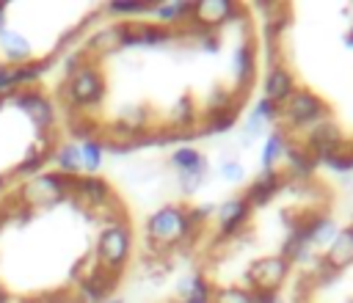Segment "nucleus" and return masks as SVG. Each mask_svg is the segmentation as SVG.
<instances>
[{
	"mask_svg": "<svg viewBox=\"0 0 353 303\" xmlns=\"http://www.w3.org/2000/svg\"><path fill=\"white\" fill-rule=\"evenodd\" d=\"M193 223L196 220L188 209H182L176 204H165L146 218V237L157 248H171L190 234Z\"/></svg>",
	"mask_w": 353,
	"mask_h": 303,
	"instance_id": "f257e3e1",
	"label": "nucleus"
},
{
	"mask_svg": "<svg viewBox=\"0 0 353 303\" xmlns=\"http://www.w3.org/2000/svg\"><path fill=\"white\" fill-rule=\"evenodd\" d=\"M130 251H132V234H130V226L121 220H113L110 226H105L94 245L97 262L108 273H119L127 264Z\"/></svg>",
	"mask_w": 353,
	"mask_h": 303,
	"instance_id": "f03ea898",
	"label": "nucleus"
},
{
	"mask_svg": "<svg viewBox=\"0 0 353 303\" xmlns=\"http://www.w3.org/2000/svg\"><path fill=\"white\" fill-rule=\"evenodd\" d=\"M69 193H72V179L58 171H50V174H36L25 179V185L19 187V201L30 207H50L66 198Z\"/></svg>",
	"mask_w": 353,
	"mask_h": 303,
	"instance_id": "7ed1b4c3",
	"label": "nucleus"
},
{
	"mask_svg": "<svg viewBox=\"0 0 353 303\" xmlns=\"http://www.w3.org/2000/svg\"><path fill=\"white\" fill-rule=\"evenodd\" d=\"M279 116H281L290 127H314V124L325 121V105H323V99H320L317 94L295 88V91L279 105Z\"/></svg>",
	"mask_w": 353,
	"mask_h": 303,
	"instance_id": "20e7f679",
	"label": "nucleus"
},
{
	"mask_svg": "<svg viewBox=\"0 0 353 303\" xmlns=\"http://www.w3.org/2000/svg\"><path fill=\"white\" fill-rule=\"evenodd\" d=\"M290 267H292V264H290L281 253L256 259V262L248 267V289H251V292H273V295H279L281 284H284L287 275H290Z\"/></svg>",
	"mask_w": 353,
	"mask_h": 303,
	"instance_id": "39448f33",
	"label": "nucleus"
},
{
	"mask_svg": "<svg viewBox=\"0 0 353 303\" xmlns=\"http://www.w3.org/2000/svg\"><path fill=\"white\" fill-rule=\"evenodd\" d=\"M66 96H69V102L74 107H91V105L102 102V96H105V80L88 63L80 66V69H72L69 83H66Z\"/></svg>",
	"mask_w": 353,
	"mask_h": 303,
	"instance_id": "423d86ee",
	"label": "nucleus"
},
{
	"mask_svg": "<svg viewBox=\"0 0 353 303\" xmlns=\"http://www.w3.org/2000/svg\"><path fill=\"white\" fill-rule=\"evenodd\" d=\"M119 30H121V50L124 47H160L174 39L171 28H165V25L119 22Z\"/></svg>",
	"mask_w": 353,
	"mask_h": 303,
	"instance_id": "0eeeda50",
	"label": "nucleus"
},
{
	"mask_svg": "<svg viewBox=\"0 0 353 303\" xmlns=\"http://www.w3.org/2000/svg\"><path fill=\"white\" fill-rule=\"evenodd\" d=\"M306 152L314 160H328L331 154L342 152V132H339V127L331 124L328 118L314 124L309 129V138H306Z\"/></svg>",
	"mask_w": 353,
	"mask_h": 303,
	"instance_id": "6e6552de",
	"label": "nucleus"
},
{
	"mask_svg": "<svg viewBox=\"0 0 353 303\" xmlns=\"http://www.w3.org/2000/svg\"><path fill=\"white\" fill-rule=\"evenodd\" d=\"M11 102H14V105H17L22 113H28L39 129H44V127H50V124L55 121V110H52V102H50V99H47L41 91H33V88H22L19 94H14V96H11Z\"/></svg>",
	"mask_w": 353,
	"mask_h": 303,
	"instance_id": "1a4fd4ad",
	"label": "nucleus"
},
{
	"mask_svg": "<svg viewBox=\"0 0 353 303\" xmlns=\"http://www.w3.org/2000/svg\"><path fill=\"white\" fill-rule=\"evenodd\" d=\"M353 264V226H345L336 231L331 245L323 253V267L328 273H342L345 267Z\"/></svg>",
	"mask_w": 353,
	"mask_h": 303,
	"instance_id": "9d476101",
	"label": "nucleus"
},
{
	"mask_svg": "<svg viewBox=\"0 0 353 303\" xmlns=\"http://www.w3.org/2000/svg\"><path fill=\"white\" fill-rule=\"evenodd\" d=\"M234 14H237V6L229 0H201V3H193L190 19L199 22L201 28H218L234 19Z\"/></svg>",
	"mask_w": 353,
	"mask_h": 303,
	"instance_id": "9b49d317",
	"label": "nucleus"
},
{
	"mask_svg": "<svg viewBox=\"0 0 353 303\" xmlns=\"http://www.w3.org/2000/svg\"><path fill=\"white\" fill-rule=\"evenodd\" d=\"M72 193L77 196V201L88 204V207H105L110 201V185L102 176H74L72 179Z\"/></svg>",
	"mask_w": 353,
	"mask_h": 303,
	"instance_id": "f8f14e48",
	"label": "nucleus"
},
{
	"mask_svg": "<svg viewBox=\"0 0 353 303\" xmlns=\"http://www.w3.org/2000/svg\"><path fill=\"white\" fill-rule=\"evenodd\" d=\"M248 215H251V207H248V201H245L243 196L226 198L221 207H215V220H218L221 234H234V231H240L243 223L248 220Z\"/></svg>",
	"mask_w": 353,
	"mask_h": 303,
	"instance_id": "ddd939ff",
	"label": "nucleus"
},
{
	"mask_svg": "<svg viewBox=\"0 0 353 303\" xmlns=\"http://www.w3.org/2000/svg\"><path fill=\"white\" fill-rule=\"evenodd\" d=\"M262 91H265L262 96H268V99H273L276 105H281V102L295 91V80H292L290 69L281 66V63H273V66L268 69V74H265Z\"/></svg>",
	"mask_w": 353,
	"mask_h": 303,
	"instance_id": "4468645a",
	"label": "nucleus"
},
{
	"mask_svg": "<svg viewBox=\"0 0 353 303\" xmlns=\"http://www.w3.org/2000/svg\"><path fill=\"white\" fill-rule=\"evenodd\" d=\"M281 174H279V168L276 171H262L251 185H248V190H245V201H248V207H262V204H268L276 193H279V187H281Z\"/></svg>",
	"mask_w": 353,
	"mask_h": 303,
	"instance_id": "2eb2a0df",
	"label": "nucleus"
},
{
	"mask_svg": "<svg viewBox=\"0 0 353 303\" xmlns=\"http://www.w3.org/2000/svg\"><path fill=\"white\" fill-rule=\"evenodd\" d=\"M0 52H3V58L8 61V63H14V66H22V63H28L30 58H33V44L19 33V30H3L0 33Z\"/></svg>",
	"mask_w": 353,
	"mask_h": 303,
	"instance_id": "dca6fc26",
	"label": "nucleus"
},
{
	"mask_svg": "<svg viewBox=\"0 0 353 303\" xmlns=\"http://www.w3.org/2000/svg\"><path fill=\"white\" fill-rule=\"evenodd\" d=\"M52 163H55L58 174H63V176H69V179L80 176V171H83L80 146H77V143H61V146L52 152Z\"/></svg>",
	"mask_w": 353,
	"mask_h": 303,
	"instance_id": "f3484780",
	"label": "nucleus"
},
{
	"mask_svg": "<svg viewBox=\"0 0 353 303\" xmlns=\"http://www.w3.org/2000/svg\"><path fill=\"white\" fill-rule=\"evenodd\" d=\"M168 163H171L179 174H204V168H207L201 152L193 149V146H179V149H174V152L168 154Z\"/></svg>",
	"mask_w": 353,
	"mask_h": 303,
	"instance_id": "a211bd4d",
	"label": "nucleus"
},
{
	"mask_svg": "<svg viewBox=\"0 0 353 303\" xmlns=\"http://www.w3.org/2000/svg\"><path fill=\"white\" fill-rule=\"evenodd\" d=\"M232 66H234V77L240 85H245L254 72H256V52L248 41H243L240 47H234V55H232Z\"/></svg>",
	"mask_w": 353,
	"mask_h": 303,
	"instance_id": "6ab92c4d",
	"label": "nucleus"
},
{
	"mask_svg": "<svg viewBox=\"0 0 353 303\" xmlns=\"http://www.w3.org/2000/svg\"><path fill=\"white\" fill-rule=\"evenodd\" d=\"M303 226V231H306V240H309V245H331V240L336 237V223L331 220V218H314V220H306V223H301Z\"/></svg>",
	"mask_w": 353,
	"mask_h": 303,
	"instance_id": "aec40b11",
	"label": "nucleus"
},
{
	"mask_svg": "<svg viewBox=\"0 0 353 303\" xmlns=\"http://www.w3.org/2000/svg\"><path fill=\"white\" fill-rule=\"evenodd\" d=\"M287 135L281 129L270 132L268 140H265V149H262V171H276V163L287 157Z\"/></svg>",
	"mask_w": 353,
	"mask_h": 303,
	"instance_id": "412c9836",
	"label": "nucleus"
},
{
	"mask_svg": "<svg viewBox=\"0 0 353 303\" xmlns=\"http://www.w3.org/2000/svg\"><path fill=\"white\" fill-rule=\"evenodd\" d=\"M190 11H193V3H188V0L154 3V8H152V14H154L160 22H165V28H168V25H176V22L190 19Z\"/></svg>",
	"mask_w": 353,
	"mask_h": 303,
	"instance_id": "4be33fe9",
	"label": "nucleus"
},
{
	"mask_svg": "<svg viewBox=\"0 0 353 303\" xmlns=\"http://www.w3.org/2000/svg\"><path fill=\"white\" fill-rule=\"evenodd\" d=\"M80 146V160H83V171H88L91 176H97V171L102 168V163H105V149H102V143L99 140H94V138H85V140H80L77 143Z\"/></svg>",
	"mask_w": 353,
	"mask_h": 303,
	"instance_id": "5701e85b",
	"label": "nucleus"
},
{
	"mask_svg": "<svg viewBox=\"0 0 353 303\" xmlns=\"http://www.w3.org/2000/svg\"><path fill=\"white\" fill-rule=\"evenodd\" d=\"M88 47L97 50V52H113V50H121V30H119V22L110 25V28H105V30H99V33H94L91 41H88Z\"/></svg>",
	"mask_w": 353,
	"mask_h": 303,
	"instance_id": "b1692460",
	"label": "nucleus"
},
{
	"mask_svg": "<svg viewBox=\"0 0 353 303\" xmlns=\"http://www.w3.org/2000/svg\"><path fill=\"white\" fill-rule=\"evenodd\" d=\"M179 295H182V300H210L212 286H210L199 273H193V275H188V278L179 284Z\"/></svg>",
	"mask_w": 353,
	"mask_h": 303,
	"instance_id": "393cba45",
	"label": "nucleus"
},
{
	"mask_svg": "<svg viewBox=\"0 0 353 303\" xmlns=\"http://www.w3.org/2000/svg\"><path fill=\"white\" fill-rule=\"evenodd\" d=\"M154 3L149 0H113L105 6L108 14H116V17H130V14H152Z\"/></svg>",
	"mask_w": 353,
	"mask_h": 303,
	"instance_id": "a878e982",
	"label": "nucleus"
},
{
	"mask_svg": "<svg viewBox=\"0 0 353 303\" xmlns=\"http://www.w3.org/2000/svg\"><path fill=\"white\" fill-rule=\"evenodd\" d=\"M210 303H254V300L245 286H221V289H212Z\"/></svg>",
	"mask_w": 353,
	"mask_h": 303,
	"instance_id": "bb28decb",
	"label": "nucleus"
},
{
	"mask_svg": "<svg viewBox=\"0 0 353 303\" xmlns=\"http://www.w3.org/2000/svg\"><path fill=\"white\" fill-rule=\"evenodd\" d=\"M234 121H237V110H234V107H223V110L210 113L207 129H210V132H226L229 127H234Z\"/></svg>",
	"mask_w": 353,
	"mask_h": 303,
	"instance_id": "cd10ccee",
	"label": "nucleus"
},
{
	"mask_svg": "<svg viewBox=\"0 0 353 303\" xmlns=\"http://www.w3.org/2000/svg\"><path fill=\"white\" fill-rule=\"evenodd\" d=\"M287 163H290V174L303 176V174H309V171H312L314 157H312L306 149H303V152H298V149H287Z\"/></svg>",
	"mask_w": 353,
	"mask_h": 303,
	"instance_id": "c85d7f7f",
	"label": "nucleus"
},
{
	"mask_svg": "<svg viewBox=\"0 0 353 303\" xmlns=\"http://www.w3.org/2000/svg\"><path fill=\"white\" fill-rule=\"evenodd\" d=\"M44 160H47V157H44L41 152H30V154H28V157L14 168V174H17V176H28V179H30V176H36V171L44 165Z\"/></svg>",
	"mask_w": 353,
	"mask_h": 303,
	"instance_id": "c756f323",
	"label": "nucleus"
},
{
	"mask_svg": "<svg viewBox=\"0 0 353 303\" xmlns=\"http://www.w3.org/2000/svg\"><path fill=\"white\" fill-rule=\"evenodd\" d=\"M251 113H254V116H259L265 124H270V121H276V118H279V105H276L273 99H268V96H259Z\"/></svg>",
	"mask_w": 353,
	"mask_h": 303,
	"instance_id": "7c9ffc66",
	"label": "nucleus"
},
{
	"mask_svg": "<svg viewBox=\"0 0 353 303\" xmlns=\"http://www.w3.org/2000/svg\"><path fill=\"white\" fill-rule=\"evenodd\" d=\"M331 171H339V174H347V171H353V152H336V154H331L328 160H323Z\"/></svg>",
	"mask_w": 353,
	"mask_h": 303,
	"instance_id": "2f4dec72",
	"label": "nucleus"
},
{
	"mask_svg": "<svg viewBox=\"0 0 353 303\" xmlns=\"http://www.w3.org/2000/svg\"><path fill=\"white\" fill-rule=\"evenodd\" d=\"M221 176L226 182H243L245 179V168L237 163V160H223L221 163Z\"/></svg>",
	"mask_w": 353,
	"mask_h": 303,
	"instance_id": "473e14b6",
	"label": "nucleus"
},
{
	"mask_svg": "<svg viewBox=\"0 0 353 303\" xmlns=\"http://www.w3.org/2000/svg\"><path fill=\"white\" fill-rule=\"evenodd\" d=\"M171 118H174L176 124H188V121H193V102H190V96H182V99L176 102Z\"/></svg>",
	"mask_w": 353,
	"mask_h": 303,
	"instance_id": "72a5a7b5",
	"label": "nucleus"
},
{
	"mask_svg": "<svg viewBox=\"0 0 353 303\" xmlns=\"http://www.w3.org/2000/svg\"><path fill=\"white\" fill-rule=\"evenodd\" d=\"M17 91V83H14V66H6L0 63V96Z\"/></svg>",
	"mask_w": 353,
	"mask_h": 303,
	"instance_id": "f704fd0d",
	"label": "nucleus"
},
{
	"mask_svg": "<svg viewBox=\"0 0 353 303\" xmlns=\"http://www.w3.org/2000/svg\"><path fill=\"white\" fill-rule=\"evenodd\" d=\"M265 127H268V124H265L259 116H254V113H251V116H248V121H245V127H243V138H245V140H251V138L262 135V129H265Z\"/></svg>",
	"mask_w": 353,
	"mask_h": 303,
	"instance_id": "c9c22d12",
	"label": "nucleus"
},
{
	"mask_svg": "<svg viewBox=\"0 0 353 303\" xmlns=\"http://www.w3.org/2000/svg\"><path fill=\"white\" fill-rule=\"evenodd\" d=\"M201 179H204V174H179L182 193H196L201 187Z\"/></svg>",
	"mask_w": 353,
	"mask_h": 303,
	"instance_id": "e433bc0d",
	"label": "nucleus"
},
{
	"mask_svg": "<svg viewBox=\"0 0 353 303\" xmlns=\"http://www.w3.org/2000/svg\"><path fill=\"white\" fill-rule=\"evenodd\" d=\"M6 17H8V3L0 0V33L6 30Z\"/></svg>",
	"mask_w": 353,
	"mask_h": 303,
	"instance_id": "4c0bfd02",
	"label": "nucleus"
},
{
	"mask_svg": "<svg viewBox=\"0 0 353 303\" xmlns=\"http://www.w3.org/2000/svg\"><path fill=\"white\" fill-rule=\"evenodd\" d=\"M0 303H8V295H6V289L0 286Z\"/></svg>",
	"mask_w": 353,
	"mask_h": 303,
	"instance_id": "58836bf2",
	"label": "nucleus"
},
{
	"mask_svg": "<svg viewBox=\"0 0 353 303\" xmlns=\"http://www.w3.org/2000/svg\"><path fill=\"white\" fill-rule=\"evenodd\" d=\"M99 303H124V300H119V297H108V300H99Z\"/></svg>",
	"mask_w": 353,
	"mask_h": 303,
	"instance_id": "ea45409f",
	"label": "nucleus"
},
{
	"mask_svg": "<svg viewBox=\"0 0 353 303\" xmlns=\"http://www.w3.org/2000/svg\"><path fill=\"white\" fill-rule=\"evenodd\" d=\"M182 303H210V300H182Z\"/></svg>",
	"mask_w": 353,
	"mask_h": 303,
	"instance_id": "a19ab883",
	"label": "nucleus"
},
{
	"mask_svg": "<svg viewBox=\"0 0 353 303\" xmlns=\"http://www.w3.org/2000/svg\"><path fill=\"white\" fill-rule=\"evenodd\" d=\"M3 185H6V179H3V176H0V190H3Z\"/></svg>",
	"mask_w": 353,
	"mask_h": 303,
	"instance_id": "79ce46f5",
	"label": "nucleus"
},
{
	"mask_svg": "<svg viewBox=\"0 0 353 303\" xmlns=\"http://www.w3.org/2000/svg\"><path fill=\"white\" fill-rule=\"evenodd\" d=\"M345 303H353V297H347V300H345Z\"/></svg>",
	"mask_w": 353,
	"mask_h": 303,
	"instance_id": "37998d69",
	"label": "nucleus"
}]
</instances>
